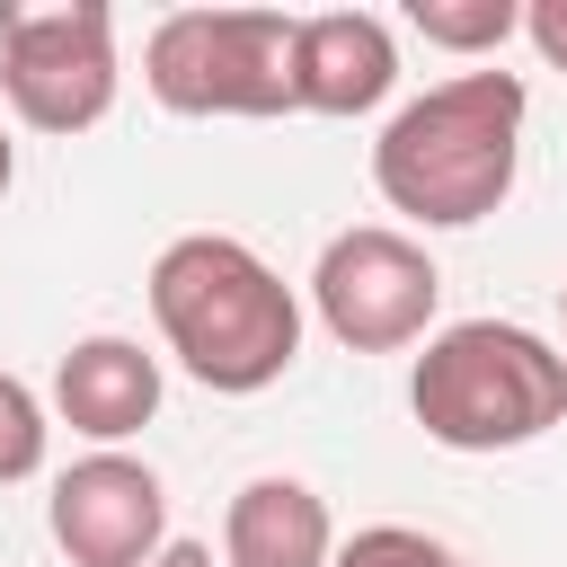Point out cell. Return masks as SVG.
Wrapping results in <instances>:
<instances>
[{
	"label": "cell",
	"mask_w": 567,
	"mask_h": 567,
	"mask_svg": "<svg viewBox=\"0 0 567 567\" xmlns=\"http://www.w3.org/2000/svg\"><path fill=\"white\" fill-rule=\"evenodd\" d=\"M523 80L514 71H461L408 97L372 142V186L390 213L425 230H470L514 195L523 168Z\"/></svg>",
	"instance_id": "obj_1"
},
{
	"label": "cell",
	"mask_w": 567,
	"mask_h": 567,
	"mask_svg": "<svg viewBox=\"0 0 567 567\" xmlns=\"http://www.w3.org/2000/svg\"><path fill=\"white\" fill-rule=\"evenodd\" d=\"M151 319H159L168 354L221 399L284 381L292 354H301L292 284L230 230H186L151 257Z\"/></svg>",
	"instance_id": "obj_2"
},
{
	"label": "cell",
	"mask_w": 567,
	"mask_h": 567,
	"mask_svg": "<svg viewBox=\"0 0 567 567\" xmlns=\"http://www.w3.org/2000/svg\"><path fill=\"white\" fill-rule=\"evenodd\" d=\"M408 408L443 452H514L567 416V354L514 319H461L425 337Z\"/></svg>",
	"instance_id": "obj_3"
},
{
	"label": "cell",
	"mask_w": 567,
	"mask_h": 567,
	"mask_svg": "<svg viewBox=\"0 0 567 567\" xmlns=\"http://www.w3.org/2000/svg\"><path fill=\"white\" fill-rule=\"evenodd\" d=\"M142 80L168 115H292V18L168 9L142 44Z\"/></svg>",
	"instance_id": "obj_4"
},
{
	"label": "cell",
	"mask_w": 567,
	"mask_h": 567,
	"mask_svg": "<svg viewBox=\"0 0 567 567\" xmlns=\"http://www.w3.org/2000/svg\"><path fill=\"white\" fill-rule=\"evenodd\" d=\"M115 9L62 0V9H0V89L18 124L35 133H89L115 106Z\"/></svg>",
	"instance_id": "obj_5"
},
{
	"label": "cell",
	"mask_w": 567,
	"mask_h": 567,
	"mask_svg": "<svg viewBox=\"0 0 567 567\" xmlns=\"http://www.w3.org/2000/svg\"><path fill=\"white\" fill-rule=\"evenodd\" d=\"M310 301H319V328L346 346V354H399L434 328V301H443V275L434 257L390 230V221H363V230H337L310 266Z\"/></svg>",
	"instance_id": "obj_6"
},
{
	"label": "cell",
	"mask_w": 567,
	"mask_h": 567,
	"mask_svg": "<svg viewBox=\"0 0 567 567\" xmlns=\"http://www.w3.org/2000/svg\"><path fill=\"white\" fill-rule=\"evenodd\" d=\"M44 523L71 567H151L168 549V487L133 452H89L53 478Z\"/></svg>",
	"instance_id": "obj_7"
},
{
	"label": "cell",
	"mask_w": 567,
	"mask_h": 567,
	"mask_svg": "<svg viewBox=\"0 0 567 567\" xmlns=\"http://www.w3.org/2000/svg\"><path fill=\"white\" fill-rule=\"evenodd\" d=\"M399 80V44L372 9H319L292 18V97L310 115H372Z\"/></svg>",
	"instance_id": "obj_8"
},
{
	"label": "cell",
	"mask_w": 567,
	"mask_h": 567,
	"mask_svg": "<svg viewBox=\"0 0 567 567\" xmlns=\"http://www.w3.org/2000/svg\"><path fill=\"white\" fill-rule=\"evenodd\" d=\"M53 408L71 434L89 443H124L159 416V354H142L133 337H80L53 363Z\"/></svg>",
	"instance_id": "obj_9"
},
{
	"label": "cell",
	"mask_w": 567,
	"mask_h": 567,
	"mask_svg": "<svg viewBox=\"0 0 567 567\" xmlns=\"http://www.w3.org/2000/svg\"><path fill=\"white\" fill-rule=\"evenodd\" d=\"M221 558L230 567H328L337 558V523L319 505V487L301 478H248L221 514Z\"/></svg>",
	"instance_id": "obj_10"
},
{
	"label": "cell",
	"mask_w": 567,
	"mask_h": 567,
	"mask_svg": "<svg viewBox=\"0 0 567 567\" xmlns=\"http://www.w3.org/2000/svg\"><path fill=\"white\" fill-rule=\"evenodd\" d=\"M408 27L443 53H496L523 27V9L514 0H408Z\"/></svg>",
	"instance_id": "obj_11"
},
{
	"label": "cell",
	"mask_w": 567,
	"mask_h": 567,
	"mask_svg": "<svg viewBox=\"0 0 567 567\" xmlns=\"http://www.w3.org/2000/svg\"><path fill=\"white\" fill-rule=\"evenodd\" d=\"M328 567H461V558L434 532H416V523H363L354 540H337Z\"/></svg>",
	"instance_id": "obj_12"
},
{
	"label": "cell",
	"mask_w": 567,
	"mask_h": 567,
	"mask_svg": "<svg viewBox=\"0 0 567 567\" xmlns=\"http://www.w3.org/2000/svg\"><path fill=\"white\" fill-rule=\"evenodd\" d=\"M35 470H44V408L18 372H0V487L35 478Z\"/></svg>",
	"instance_id": "obj_13"
},
{
	"label": "cell",
	"mask_w": 567,
	"mask_h": 567,
	"mask_svg": "<svg viewBox=\"0 0 567 567\" xmlns=\"http://www.w3.org/2000/svg\"><path fill=\"white\" fill-rule=\"evenodd\" d=\"M523 35L540 44L549 71H567V0H532V9H523Z\"/></svg>",
	"instance_id": "obj_14"
},
{
	"label": "cell",
	"mask_w": 567,
	"mask_h": 567,
	"mask_svg": "<svg viewBox=\"0 0 567 567\" xmlns=\"http://www.w3.org/2000/svg\"><path fill=\"white\" fill-rule=\"evenodd\" d=\"M151 567H213V549H204V540H168Z\"/></svg>",
	"instance_id": "obj_15"
},
{
	"label": "cell",
	"mask_w": 567,
	"mask_h": 567,
	"mask_svg": "<svg viewBox=\"0 0 567 567\" xmlns=\"http://www.w3.org/2000/svg\"><path fill=\"white\" fill-rule=\"evenodd\" d=\"M9 177H18V151H9V133H0V195H9Z\"/></svg>",
	"instance_id": "obj_16"
},
{
	"label": "cell",
	"mask_w": 567,
	"mask_h": 567,
	"mask_svg": "<svg viewBox=\"0 0 567 567\" xmlns=\"http://www.w3.org/2000/svg\"><path fill=\"white\" fill-rule=\"evenodd\" d=\"M558 301H567V284H558Z\"/></svg>",
	"instance_id": "obj_17"
}]
</instances>
